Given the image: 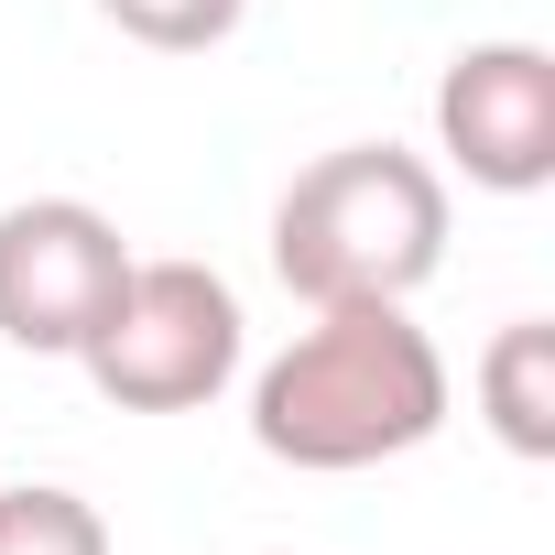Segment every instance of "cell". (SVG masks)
<instances>
[{
    "label": "cell",
    "mask_w": 555,
    "mask_h": 555,
    "mask_svg": "<svg viewBox=\"0 0 555 555\" xmlns=\"http://www.w3.org/2000/svg\"><path fill=\"white\" fill-rule=\"evenodd\" d=\"M457 196L403 142H338L272 196V272L295 306H414L447 272Z\"/></svg>",
    "instance_id": "obj_2"
},
{
    "label": "cell",
    "mask_w": 555,
    "mask_h": 555,
    "mask_svg": "<svg viewBox=\"0 0 555 555\" xmlns=\"http://www.w3.org/2000/svg\"><path fill=\"white\" fill-rule=\"evenodd\" d=\"M120 272H131V240L109 207H88V196L0 207V338L34 360H77L120 295Z\"/></svg>",
    "instance_id": "obj_4"
},
{
    "label": "cell",
    "mask_w": 555,
    "mask_h": 555,
    "mask_svg": "<svg viewBox=\"0 0 555 555\" xmlns=\"http://www.w3.org/2000/svg\"><path fill=\"white\" fill-rule=\"evenodd\" d=\"M240 12H250V0H99V23L131 34V44H153V55H207V44L240 34Z\"/></svg>",
    "instance_id": "obj_8"
},
{
    "label": "cell",
    "mask_w": 555,
    "mask_h": 555,
    "mask_svg": "<svg viewBox=\"0 0 555 555\" xmlns=\"http://www.w3.org/2000/svg\"><path fill=\"white\" fill-rule=\"evenodd\" d=\"M447 403L457 382L414 306H306V327L250 371V447L272 468L349 479L447 436Z\"/></svg>",
    "instance_id": "obj_1"
},
{
    "label": "cell",
    "mask_w": 555,
    "mask_h": 555,
    "mask_svg": "<svg viewBox=\"0 0 555 555\" xmlns=\"http://www.w3.org/2000/svg\"><path fill=\"white\" fill-rule=\"evenodd\" d=\"M250 360V317L229 295V272L207 261H131L109 317L88 327L77 371L120 414H207Z\"/></svg>",
    "instance_id": "obj_3"
},
{
    "label": "cell",
    "mask_w": 555,
    "mask_h": 555,
    "mask_svg": "<svg viewBox=\"0 0 555 555\" xmlns=\"http://www.w3.org/2000/svg\"><path fill=\"white\" fill-rule=\"evenodd\" d=\"M0 555H109V522L88 490L23 479V490H0Z\"/></svg>",
    "instance_id": "obj_7"
},
{
    "label": "cell",
    "mask_w": 555,
    "mask_h": 555,
    "mask_svg": "<svg viewBox=\"0 0 555 555\" xmlns=\"http://www.w3.org/2000/svg\"><path fill=\"white\" fill-rule=\"evenodd\" d=\"M436 153L479 196H544L555 185V55L522 34L457 44L436 77Z\"/></svg>",
    "instance_id": "obj_5"
},
{
    "label": "cell",
    "mask_w": 555,
    "mask_h": 555,
    "mask_svg": "<svg viewBox=\"0 0 555 555\" xmlns=\"http://www.w3.org/2000/svg\"><path fill=\"white\" fill-rule=\"evenodd\" d=\"M479 425L512 457H555V327L544 317H512L479 349Z\"/></svg>",
    "instance_id": "obj_6"
}]
</instances>
